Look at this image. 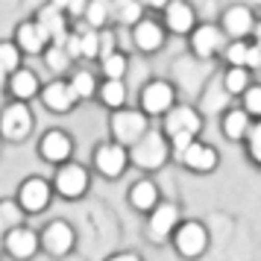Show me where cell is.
<instances>
[{"instance_id":"obj_11","label":"cell","mask_w":261,"mask_h":261,"mask_svg":"<svg viewBox=\"0 0 261 261\" xmlns=\"http://www.w3.org/2000/svg\"><path fill=\"white\" fill-rule=\"evenodd\" d=\"M188 44H191V56L194 59L208 62V59L223 56V50L229 47V38L223 36L220 24H197V30L188 36Z\"/></svg>"},{"instance_id":"obj_38","label":"cell","mask_w":261,"mask_h":261,"mask_svg":"<svg viewBox=\"0 0 261 261\" xmlns=\"http://www.w3.org/2000/svg\"><path fill=\"white\" fill-rule=\"evenodd\" d=\"M85 6H88L85 0H68V3H65L68 21H71V18H85Z\"/></svg>"},{"instance_id":"obj_8","label":"cell","mask_w":261,"mask_h":261,"mask_svg":"<svg viewBox=\"0 0 261 261\" xmlns=\"http://www.w3.org/2000/svg\"><path fill=\"white\" fill-rule=\"evenodd\" d=\"M202 126H205V120L202 115L197 112L194 106L188 103H176V106L167 112L165 118H162V132H165V138H200Z\"/></svg>"},{"instance_id":"obj_15","label":"cell","mask_w":261,"mask_h":261,"mask_svg":"<svg viewBox=\"0 0 261 261\" xmlns=\"http://www.w3.org/2000/svg\"><path fill=\"white\" fill-rule=\"evenodd\" d=\"M0 249H3L9 258H15V261H33L38 252H41V241H38L36 229H30V226L24 223V226L12 229L9 235L3 238Z\"/></svg>"},{"instance_id":"obj_35","label":"cell","mask_w":261,"mask_h":261,"mask_svg":"<svg viewBox=\"0 0 261 261\" xmlns=\"http://www.w3.org/2000/svg\"><path fill=\"white\" fill-rule=\"evenodd\" d=\"M249 44H252V41H229V47L223 50L226 68H247Z\"/></svg>"},{"instance_id":"obj_33","label":"cell","mask_w":261,"mask_h":261,"mask_svg":"<svg viewBox=\"0 0 261 261\" xmlns=\"http://www.w3.org/2000/svg\"><path fill=\"white\" fill-rule=\"evenodd\" d=\"M80 33V47H83V59H91V62H100V30H91L85 27L83 21L73 27Z\"/></svg>"},{"instance_id":"obj_34","label":"cell","mask_w":261,"mask_h":261,"mask_svg":"<svg viewBox=\"0 0 261 261\" xmlns=\"http://www.w3.org/2000/svg\"><path fill=\"white\" fill-rule=\"evenodd\" d=\"M44 65H47L53 73H65V71H71V53L65 50V44L62 41H56V44H50L47 50H44Z\"/></svg>"},{"instance_id":"obj_32","label":"cell","mask_w":261,"mask_h":261,"mask_svg":"<svg viewBox=\"0 0 261 261\" xmlns=\"http://www.w3.org/2000/svg\"><path fill=\"white\" fill-rule=\"evenodd\" d=\"M21 50L15 47L12 38H3L0 41V80H9L15 71H21L24 65H21Z\"/></svg>"},{"instance_id":"obj_16","label":"cell","mask_w":261,"mask_h":261,"mask_svg":"<svg viewBox=\"0 0 261 261\" xmlns=\"http://www.w3.org/2000/svg\"><path fill=\"white\" fill-rule=\"evenodd\" d=\"M197 12H194V6L185 3V0H170L162 6V27H165L167 33H173V36H191L194 30H197Z\"/></svg>"},{"instance_id":"obj_5","label":"cell","mask_w":261,"mask_h":261,"mask_svg":"<svg viewBox=\"0 0 261 261\" xmlns=\"http://www.w3.org/2000/svg\"><path fill=\"white\" fill-rule=\"evenodd\" d=\"M170 244H173V249H176L179 258L197 261V258H202V255H205V249H208V229H205L202 220L185 217V220L179 223V229L173 232Z\"/></svg>"},{"instance_id":"obj_31","label":"cell","mask_w":261,"mask_h":261,"mask_svg":"<svg viewBox=\"0 0 261 261\" xmlns=\"http://www.w3.org/2000/svg\"><path fill=\"white\" fill-rule=\"evenodd\" d=\"M24 217L27 214L21 212V205L15 200H0V244H3V238L9 235L12 229L24 226Z\"/></svg>"},{"instance_id":"obj_27","label":"cell","mask_w":261,"mask_h":261,"mask_svg":"<svg viewBox=\"0 0 261 261\" xmlns=\"http://www.w3.org/2000/svg\"><path fill=\"white\" fill-rule=\"evenodd\" d=\"M220 85L229 97H244L252 85V73L247 68H226L223 76H220Z\"/></svg>"},{"instance_id":"obj_4","label":"cell","mask_w":261,"mask_h":261,"mask_svg":"<svg viewBox=\"0 0 261 261\" xmlns=\"http://www.w3.org/2000/svg\"><path fill=\"white\" fill-rule=\"evenodd\" d=\"M36 129V115L27 103H15L9 100L6 106L0 109V138L9 144H21L27 141Z\"/></svg>"},{"instance_id":"obj_41","label":"cell","mask_w":261,"mask_h":261,"mask_svg":"<svg viewBox=\"0 0 261 261\" xmlns=\"http://www.w3.org/2000/svg\"><path fill=\"white\" fill-rule=\"evenodd\" d=\"M3 94H9V91H6V80H0V97Z\"/></svg>"},{"instance_id":"obj_36","label":"cell","mask_w":261,"mask_h":261,"mask_svg":"<svg viewBox=\"0 0 261 261\" xmlns=\"http://www.w3.org/2000/svg\"><path fill=\"white\" fill-rule=\"evenodd\" d=\"M241 109H244L252 120H261V85L258 83H252L249 91L241 97Z\"/></svg>"},{"instance_id":"obj_28","label":"cell","mask_w":261,"mask_h":261,"mask_svg":"<svg viewBox=\"0 0 261 261\" xmlns=\"http://www.w3.org/2000/svg\"><path fill=\"white\" fill-rule=\"evenodd\" d=\"M68 85L73 88V94L80 97V103H83V100H91V97H97V88H100V83H97V73L94 71H85V68L73 71L71 76H68Z\"/></svg>"},{"instance_id":"obj_21","label":"cell","mask_w":261,"mask_h":261,"mask_svg":"<svg viewBox=\"0 0 261 261\" xmlns=\"http://www.w3.org/2000/svg\"><path fill=\"white\" fill-rule=\"evenodd\" d=\"M36 24L47 33L50 44H56L71 33V21H68V12H65V3H44L36 12Z\"/></svg>"},{"instance_id":"obj_29","label":"cell","mask_w":261,"mask_h":261,"mask_svg":"<svg viewBox=\"0 0 261 261\" xmlns=\"http://www.w3.org/2000/svg\"><path fill=\"white\" fill-rule=\"evenodd\" d=\"M126 71H129V56H126L123 50H115L112 56L100 59V76H103V80L123 83V80H126Z\"/></svg>"},{"instance_id":"obj_17","label":"cell","mask_w":261,"mask_h":261,"mask_svg":"<svg viewBox=\"0 0 261 261\" xmlns=\"http://www.w3.org/2000/svg\"><path fill=\"white\" fill-rule=\"evenodd\" d=\"M167 41V30L162 27V21H155L150 15H144L138 24L132 27V47L144 53V56H153L165 47Z\"/></svg>"},{"instance_id":"obj_40","label":"cell","mask_w":261,"mask_h":261,"mask_svg":"<svg viewBox=\"0 0 261 261\" xmlns=\"http://www.w3.org/2000/svg\"><path fill=\"white\" fill-rule=\"evenodd\" d=\"M252 44L261 47V21H255V30H252Z\"/></svg>"},{"instance_id":"obj_18","label":"cell","mask_w":261,"mask_h":261,"mask_svg":"<svg viewBox=\"0 0 261 261\" xmlns=\"http://www.w3.org/2000/svg\"><path fill=\"white\" fill-rule=\"evenodd\" d=\"M176 162L185 167V170H191V173L205 176V173H214V170H217V165H220V153H217V147H212V144L194 141L182 155H176Z\"/></svg>"},{"instance_id":"obj_13","label":"cell","mask_w":261,"mask_h":261,"mask_svg":"<svg viewBox=\"0 0 261 261\" xmlns=\"http://www.w3.org/2000/svg\"><path fill=\"white\" fill-rule=\"evenodd\" d=\"M38 159L41 162H47V165H68L73 155V135L68 129H59V126H53L47 129L41 138H38Z\"/></svg>"},{"instance_id":"obj_26","label":"cell","mask_w":261,"mask_h":261,"mask_svg":"<svg viewBox=\"0 0 261 261\" xmlns=\"http://www.w3.org/2000/svg\"><path fill=\"white\" fill-rule=\"evenodd\" d=\"M141 18H144V3H138V0H115L112 3V24L132 30Z\"/></svg>"},{"instance_id":"obj_24","label":"cell","mask_w":261,"mask_h":261,"mask_svg":"<svg viewBox=\"0 0 261 261\" xmlns=\"http://www.w3.org/2000/svg\"><path fill=\"white\" fill-rule=\"evenodd\" d=\"M252 123H255V120L249 118L241 106H229V109H223V115H220V132H223L229 141H238V144H244L249 138Z\"/></svg>"},{"instance_id":"obj_30","label":"cell","mask_w":261,"mask_h":261,"mask_svg":"<svg viewBox=\"0 0 261 261\" xmlns=\"http://www.w3.org/2000/svg\"><path fill=\"white\" fill-rule=\"evenodd\" d=\"M83 24L91 27V30H109V24H112V3L109 0H88Z\"/></svg>"},{"instance_id":"obj_6","label":"cell","mask_w":261,"mask_h":261,"mask_svg":"<svg viewBox=\"0 0 261 261\" xmlns=\"http://www.w3.org/2000/svg\"><path fill=\"white\" fill-rule=\"evenodd\" d=\"M176 97H179V91H176L173 83H167V80H150V83L138 91V109H141L150 120L165 118L167 112L179 103Z\"/></svg>"},{"instance_id":"obj_3","label":"cell","mask_w":261,"mask_h":261,"mask_svg":"<svg viewBox=\"0 0 261 261\" xmlns=\"http://www.w3.org/2000/svg\"><path fill=\"white\" fill-rule=\"evenodd\" d=\"M182 220H185V217H182V208H179L176 202L162 200L155 212L147 214L144 235H147V241H150L153 247H165V244H170V238H173V232L179 229Z\"/></svg>"},{"instance_id":"obj_1","label":"cell","mask_w":261,"mask_h":261,"mask_svg":"<svg viewBox=\"0 0 261 261\" xmlns=\"http://www.w3.org/2000/svg\"><path fill=\"white\" fill-rule=\"evenodd\" d=\"M170 155H173V150H170V141L165 138V132L150 129L135 147H129V165L153 173V170H162L167 165Z\"/></svg>"},{"instance_id":"obj_37","label":"cell","mask_w":261,"mask_h":261,"mask_svg":"<svg viewBox=\"0 0 261 261\" xmlns=\"http://www.w3.org/2000/svg\"><path fill=\"white\" fill-rule=\"evenodd\" d=\"M244 147H247L249 162L261 167V120H255V123H252V132H249V138L244 141Z\"/></svg>"},{"instance_id":"obj_20","label":"cell","mask_w":261,"mask_h":261,"mask_svg":"<svg viewBox=\"0 0 261 261\" xmlns=\"http://www.w3.org/2000/svg\"><path fill=\"white\" fill-rule=\"evenodd\" d=\"M12 41L24 56H44V50L50 47L47 33L36 24V18H27V21H21V24L15 27Z\"/></svg>"},{"instance_id":"obj_19","label":"cell","mask_w":261,"mask_h":261,"mask_svg":"<svg viewBox=\"0 0 261 261\" xmlns=\"http://www.w3.org/2000/svg\"><path fill=\"white\" fill-rule=\"evenodd\" d=\"M47 112L53 115H68L80 106V97L73 94V88L68 85V80H50L44 88H41V97H38Z\"/></svg>"},{"instance_id":"obj_2","label":"cell","mask_w":261,"mask_h":261,"mask_svg":"<svg viewBox=\"0 0 261 261\" xmlns=\"http://www.w3.org/2000/svg\"><path fill=\"white\" fill-rule=\"evenodd\" d=\"M153 129L150 126V118L144 115L141 109L135 106H126V109H120V112H112L109 115V132H112V141L120 144V147H135V144L141 141L147 132Z\"/></svg>"},{"instance_id":"obj_14","label":"cell","mask_w":261,"mask_h":261,"mask_svg":"<svg viewBox=\"0 0 261 261\" xmlns=\"http://www.w3.org/2000/svg\"><path fill=\"white\" fill-rule=\"evenodd\" d=\"M255 12L244 6V3H232V6H226L223 15H220V30H223V36L229 41H249L252 38V30H255Z\"/></svg>"},{"instance_id":"obj_7","label":"cell","mask_w":261,"mask_h":261,"mask_svg":"<svg viewBox=\"0 0 261 261\" xmlns=\"http://www.w3.org/2000/svg\"><path fill=\"white\" fill-rule=\"evenodd\" d=\"M53 191L59 194L62 200H83L85 194H88V185H91V173H88V167L80 165V162H68V165L56 167V173H53Z\"/></svg>"},{"instance_id":"obj_39","label":"cell","mask_w":261,"mask_h":261,"mask_svg":"<svg viewBox=\"0 0 261 261\" xmlns=\"http://www.w3.org/2000/svg\"><path fill=\"white\" fill-rule=\"evenodd\" d=\"M106 261H144L138 252H115V255H109Z\"/></svg>"},{"instance_id":"obj_23","label":"cell","mask_w":261,"mask_h":261,"mask_svg":"<svg viewBox=\"0 0 261 261\" xmlns=\"http://www.w3.org/2000/svg\"><path fill=\"white\" fill-rule=\"evenodd\" d=\"M126 200H129V205L138 214H150L159 208L162 191H159V185H155L153 179H135L129 185V191H126Z\"/></svg>"},{"instance_id":"obj_22","label":"cell","mask_w":261,"mask_h":261,"mask_svg":"<svg viewBox=\"0 0 261 261\" xmlns=\"http://www.w3.org/2000/svg\"><path fill=\"white\" fill-rule=\"evenodd\" d=\"M41 76H38L33 68H21V71H15L9 80H6V91L12 97L15 103H27L30 106V100H36L41 97Z\"/></svg>"},{"instance_id":"obj_10","label":"cell","mask_w":261,"mask_h":261,"mask_svg":"<svg viewBox=\"0 0 261 261\" xmlns=\"http://www.w3.org/2000/svg\"><path fill=\"white\" fill-rule=\"evenodd\" d=\"M38 241H41V252L50 255V258H65L71 255L73 247H76V232L68 220H50L44 223V229L38 232Z\"/></svg>"},{"instance_id":"obj_9","label":"cell","mask_w":261,"mask_h":261,"mask_svg":"<svg viewBox=\"0 0 261 261\" xmlns=\"http://www.w3.org/2000/svg\"><path fill=\"white\" fill-rule=\"evenodd\" d=\"M53 182L44 176H27L21 179V185L15 191V202L21 205L24 214H41L44 208H50L53 202Z\"/></svg>"},{"instance_id":"obj_25","label":"cell","mask_w":261,"mask_h":261,"mask_svg":"<svg viewBox=\"0 0 261 261\" xmlns=\"http://www.w3.org/2000/svg\"><path fill=\"white\" fill-rule=\"evenodd\" d=\"M97 100H100V106H106L109 112H120V109H126V100H129L126 83L103 80V83H100V88H97Z\"/></svg>"},{"instance_id":"obj_12","label":"cell","mask_w":261,"mask_h":261,"mask_svg":"<svg viewBox=\"0 0 261 261\" xmlns=\"http://www.w3.org/2000/svg\"><path fill=\"white\" fill-rule=\"evenodd\" d=\"M91 167L103 179H120L129 167V150L120 147L115 141H103L94 147V155H91Z\"/></svg>"}]
</instances>
